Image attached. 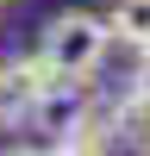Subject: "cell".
<instances>
[{
	"label": "cell",
	"instance_id": "6da1fadb",
	"mask_svg": "<svg viewBox=\"0 0 150 156\" xmlns=\"http://www.w3.org/2000/svg\"><path fill=\"white\" fill-rule=\"evenodd\" d=\"M106 50H112L106 19H94V12H56V19L44 25L38 56H44L50 75H62V81H88V75H100Z\"/></svg>",
	"mask_w": 150,
	"mask_h": 156
},
{
	"label": "cell",
	"instance_id": "7a4b0ae2",
	"mask_svg": "<svg viewBox=\"0 0 150 156\" xmlns=\"http://www.w3.org/2000/svg\"><path fill=\"white\" fill-rule=\"evenodd\" d=\"M25 125L44 131L50 150H62V144L88 125V81H62V75H50V81L38 87V100L25 106Z\"/></svg>",
	"mask_w": 150,
	"mask_h": 156
},
{
	"label": "cell",
	"instance_id": "3957f363",
	"mask_svg": "<svg viewBox=\"0 0 150 156\" xmlns=\"http://www.w3.org/2000/svg\"><path fill=\"white\" fill-rule=\"evenodd\" d=\"M44 81H50V62L44 56H6L0 62V131L25 119V106L38 100Z\"/></svg>",
	"mask_w": 150,
	"mask_h": 156
},
{
	"label": "cell",
	"instance_id": "277c9868",
	"mask_svg": "<svg viewBox=\"0 0 150 156\" xmlns=\"http://www.w3.org/2000/svg\"><path fill=\"white\" fill-rule=\"evenodd\" d=\"M106 31L125 50H150V0H112L106 6Z\"/></svg>",
	"mask_w": 150,
	"mask_h": 156
},
{
	"label": "cell",
	"instance_id": "5b68a950",
	"mask_svg": "<svg viewBox=\"0 0 150 156\" xmlns=\"http://www.w3.org/2000/svg\"><path fill=\"white\" fill-rule=\"evenodd\" d=\"M138 56H144V62H138V75H131V87H138V94L150 100V50H138Z\"/></svg>",
	"mask_w": 150,
	"mask_h": 156
},
{
	"label": "cell",
	"instance_id": "8992f818",
	"mask_svg": "<svg viewBox=\"0 0 150 156\" xmlns=\"http://www.w3.org/2000/svg\"><path fill=\"white\" fill-rule=\"evenodd\" d=\"M144 150H150V119H144Z\"/></svg>",
	"mask_w": 150,
	"mask_h": 156
}]
</instances>
